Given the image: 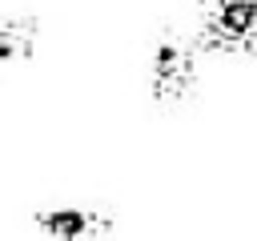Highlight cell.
Returning <instances> with one entry per match:
<instances>
[{"label": "cell", "instance_id": "cell-1", "mask_svg": "<svg viewBox=\"0 0 257 241\" xmlns=\"http://www.w3.org/2000/svg\"><path fill=\"white\" fill-rule=\"evenodd\" d=\"M193 40L213 56H253L257 52V0H197Z\"/></svg>", "mask_w": 257, "mask_h": 241}, {"label": "cell", "instance_id": "cell-2", "mask_svg": "<svg viewBox=\"0 0 257 241\" xmlns=\"http://www.w3.org/2000/svg\"><path fill=\"white\" fill-rule=\"evenodd\" d=\"M197 40L177 32V28H165L153 44V60H149V88L161 104H177L185 100L193 88H197Z\"/></svg>", "mask_w": 257, "mask_h": 241}, {"label": "cell", "instance_id": "cell-3", "mask_svg": "<svg viewBox=\"0 0 257 241\" xmlns=\"http://www.w3.org/2000/svg\"><path fill=\"white\" fill-rule=\"evenodd\" d=\"M32 221H36V233L60 237V241H92V237H112L116 233V217L100 213V209H88V205L40 209Z\"/></svg>", "mask_w": 257, "mask_h": 241}, {"label": "cell", "instance_id": "cell-4", "mask_svg": "<svg viewBox=\"0 0 257 241\" xmlns=\"http://www.w3.org/2000/svg\"><path fill=\"white\" fill-rule=\"evenodd\" d=\"M36 20L32 16H8L0 20V60L4 64H16V60H28L32 48H36Z\"/></svg>", "mask_w": 257, "mask_h": 241}]
</instances>
